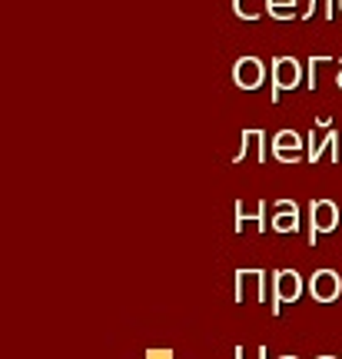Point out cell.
Wrapping results in <instances>:
<instances>
[{
    "mask_svg": "<svg viewBox=\"0 0 342 359\" xmlns=\"http://www.w3.org/2000/svg\"><path fill=\"white\" fill-rule=\"evenodd\" d=\"M246 219H256V226H259V230H266V203H263V200L253 203V206L236 203V233H242Z\"/></svg>",
    "mask_w": 342,
    "mask_h": 359,
    "instance_id": "cell-11",
    "label": "cell"
},
{
    "mask_svg": "<svg viewBox=\"0 0 342 359\" xmlns=\"http://www.w3.org/2000/svg\"><path fill=\"white\" fill-rule=\"evenodd\" d=\"M266 13L273 20H292L296 17V0H266Z\"/></svg>",
    "mask_w": 342,
    "mask_h": 359,
    "instance_id": "cell-12",
    "label": "cell"
},
{
    "mask_svg": "<svg viewBox=\"0 0 342 359\" xmlns=\"http://www.w3.org/2000/svg\"><path fill=\"white\" fill-rule=\"evenodd\" d=\"M236 359H266V349L263 346H240L236 349Z\"/></svg>",
    "mask_w": 342,
    "mask_h": 359,
    "instance_id": "cell-16",
    "label": "cell"
},
{
    "mask_svg": "<svg viewBox=\"0 0 342 359\" xmlns=\"http://www.w3.org/2000/svg\"><path fill=\"white\" fill-rule=\"evenodd\" d=\"M339 64H342V60H339Z\"/></svg>",
    "mask_w": 342,
    "mask_h": 359,
    "instance_id": "cell-22",
    "label": "cell"
},
{
    "mask_svg": "<svg viewBox=\"0 0 342 359\" xmlns=\"http://www.w3.org/2000/svg\"><path fill=\"white\" fill-rule=\"evenodd\" d=\"M259 160L266 163V133L263 130H242V143H240V154L233 156V163H242V160Z\"/></svg>",
    "mask_w": 342,
    "mask_h": 359,
    "instance_id": "cell-9",
    "label": "cell"
},
{
    "mask_svg": "<svg viewBox=\"0 0 342 359\" xmlns=\"http://www.w3.org/2000/svg\"><path fill=\"white\" fill-rule=\"evenodd\" d=\"M266 7H259V0H233V13L240 20H259Z\"/></svg>",
    "mask_w": 342,
    "mask_h": 359,
    "instance_id": "cell-13",
    "label": "cell"
},
{
    "mask_svg": "<svg viewBox=\"0 0 342 359\" xmlns=\"http://www.w3.org/2000/svg\"><path fill=\"white\" fill-rule=\"evenodd\" d=\"M329 60H332V57H313V60H309V90L319 87V67L329 64Z\"/></svg>",
    "mask_w": 342,
    "mask_h": 359,
    "instance_id": "cell-15",
    "label": "cell"
},
{
    "mask_svg": "<svg viewBox=\"0 0 342 359\" xmlns=\"http://www.w3.org/2000/svg\"><path fill=\"white\" fill-rule=\"evenodd\" d=\"M316 127H322V130H326V127H332V116H329V114L316 116Z\"/></svg>",
    "mask_w": 342,
    "mask_h": 359,
    "instance_id": "cell-17",
    "label": "cell"
},
{
    "mask_svg": "<svg viewBox=\"0 0 342 359\" xmlns=\"http://www.w3.org/2000/svg\"><path fill=\"white\" fill-rule=\"evenodd\" d=\"M339 290H342V280H339V273H332V269H316L313 280H309V293L319 303H332L339 296Z\"/></svg>",
    "mask_w": 342,
    "mask_h": 359,
    "instance_id": "cell-8",
    "label": "cell"
},
{
    "mask_svg": "<svg viewBox=\"0 0 342 359\" xmlns=\"http://www.w3.org/2000/svg\"><path fill=\"white\" fill-rule=\"evenodd\" d=\"M316 13H322L326 20L332 17V0H309V7H306V13H303V20H313Z\"/></svg>",
    "mask_w": 342,
    "mask_h": 359,
    "instance_id": "cell-14",
    "label": "cell"
},
{
    "mask_svg": "<svg viewBox=\"0 0 342 359\" xmlns=\"http://www.w3.org/2000/svg\"><path fill=\"white\" fill-rule=\"evenodd\" d=\"M319 359H342V356H319Z\"/></svg>",
    "mask_w": 342,
    "mask_h": 359,
    "instance_id": "cell-19",
    "label": "cell"
},
{
    "mask_svg": "<svg viewBox=\"0 0 342 359\" xmlns=\"http://www.w3.org/2000/svg\"><path fill=\"white\" fill-rule=\"evenodd\" d=\"M336 87H339V90H342V70H339V77H336Z\"/></svg>",
    "mask_w": 342,
    "mask_h": 359,
    "instance_id": "cell-18",
    "label": "cell"
},
{
    "mask_svg": "<svg viewBox=\"0 0 342 359\" xmlns=\"http://www.w3.org/2000/svg\"><path fill=\"white\" fill-rule=\"evenodd\" d=\"M282 359H296V356H282Z\"/></svg>",
    "mask_w": 342,
    "mask_h": 359,
    "instance_id": "cell-20",
    "label": "cell"
},
{
    "mask_svg": "<svg viewBox=\"0 0 342 359\" xmlns=\"http://www.w3.org/2000/svg\"><path fill=\"white\" fill-rule=\"evenodd\" d=\"M249 293H256L259 303H266V269H240L236 273V286H233L236 303H242Z\"/></svg>",
    "mask_w": 342,
    "mask_h": 359,
    "instance_id": "cell-5",
    "label": "cell"
},
{
    "mask_svg": "<svg viewBox=\"0 0 342 359\" xmlns=\"http://www.w3.org/2000/svg\"><path fill=\"white\" fill-rule=\"evenodd\" d=\"M299 83H303V64L296 57H276V64H273V103L282 93L296 90Z\"/></svg>",
    "mask_w": 342,
    "mask_h": 359,
    "instance_id": "cell-1",
    "label": "cell"
},
{
    "mask_svg": "<svg viewBox=\"0 0 342 359\" xmlns=\"http://www.w3.org/2000/svg\"><path fill=\"white\" fill-rule=\"evenodd\" d=\"M339 11H342V0H339Z\"/></svg>",
    "mask_w": 342,
    "mask_h": 359,
    "instance_id": "cell-21",
    "label": "cell"
},
{
    "mask_svg": "<svg viewBox=\"0 0 342 359\" xmlns=\"http://www.w3.org/2000/svg\"><path fill=\"white\" fill-rule=\"evenodd\" d=\"M339 133L336 130H329L326 137H319V127L306 137V143H309V154H306V160L309 163H319V156H329L332 163H339Z\"/></svg>",
    "mask_w": 342,
    "mask_h": 359,
    "instance_id": "cell-6",
    "label": "cell"
},
{
    "mask_svg": "<svg viewBox=\"0 0 342 359\" xmlns=\"http://www.w3.org/2000/svg\"><path fill=\"white\" fill-rule=\"evenodd\" d=\"M273 230L276 233H296L299 230V206L292 200H279L273 213Z\"/></svg>",
    "mask_w": 342,
    "mask_h": 359,
    "instance_id": "cell-10",
    "label": "cell"
},
{
    "mask_svg": "<svg viewBox=\"0 0 342 359\" xmlns=\"http://www.w3.org/2000/svg\"><path fill=\"white\" fill-rule=\"evenodd\" d=\"M303 296V276L296 269H279L273 276V313L286 306V303H296Z\"/></svg>",
    "mask_w": 342,
    "mask_h": 359,
    "instance_id": "cell-2",
    "label": "cell"
},
{
    "mask_svg": "<svg viewBox=\"0 0 342 359\" xmlns=\"http://www.w3.org/2000/svg\"><path fill=\"white\" fill-rule=\"evenodd\" d=\"M303 137L296 130H279L273 137V156L279 163H299L303 160Z\"/></svg>",
    "mask_w": 342,
    "mask_h": 359,
    "instance_id": "cell-7",
    "label": "cell"
},
{
    "mask_svg": "<svg viewBox=\"0 0 342 359\" xmlns=\"http://www.w3.org/2000/svg\"><path fill=\"white\" fill-rule=\"evenodd\" d=\"M263 80H266V67L259 57H240L236 67H233V83L240 90H256L263 87Z\"/></svg>",
    "mask_w": 342,
    "mask_h": 359,
    "instance_id": "cell-4",
    "label": "cell"
},
{
    "mask_svg": "<svg viewBox=\"0 0 342 359\" xmlns=\"http://www.w3.org/2000/svg\"><path fill=\"white\" fill-rule=\"evenodd\" d=\"M309 246H316L319 233H332L336 230V223H339V210H336V203H329V200H313L309 203Z\"/></svg>",
    "mask_w": 342,
    "mask_h": 359,
    "instance_id": "cell-3",
    "label": "cell"
}]
</instances>
